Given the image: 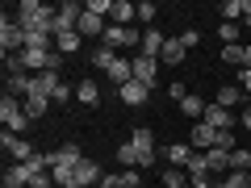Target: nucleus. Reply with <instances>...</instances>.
Wrapping results in <instances>:
<instances>
[{
    "label": "nucleus",
    "mask_w": 251,
    "mask_h": 188,
    "mask_svg": "<svg viewBox=\"0 0 251 188\" xmlns=\"http://www.w3.org/2000/svg\"><path fill=\"white\" fill-rule=\"evenodd\" d=\"M130 67H134V80H138V84L155 88V75H159V59H147V54H134V59H130Z\"/></svg>",
    "instance_id": "6"
},
{
    "label": "nucleus",
    "mask_w": 251,
    "mask_h": 188,
    "mask_svg": "<svg viewBox=\"0 0 251 188\" xmlns=\"http://www.w3.org/2000/svg\"><path fill=\"white\" fill-rule=\"evenodd\" d=\"M230 171H251V146L230 151Z\"/></svg>",
    "instance_id": "27"
},
{
    "label": "nucleus",
    "mask_w": 251,
    "mask_h": 188,
    "mask_svg": "<svg viewBox=\"0 0 251 188\" xmlns=\"http://www.w3.org/2000/svg\"><path fill=\"white\" fill-rule=\"evenodd\" d=\"M109 9H113V0H88L84 4V13H97V17H109Z\"/></svg>",
    "instance_id": "34"
},
{
    "label": "nucleus",
    "mask_w": 251,
    "mask_h": 188,
    "mask_svg": "<svg viewBox=\"0 0 251 188\" xmlns=\"http://www.w3.org/2000/svg\"><path fill=\"white\" fill-rule=\"evenodd\" d=\"M163 42H168V38H163L155 25L143 29V46H138V54H147V59H159V54H163Z\"/></svg>",
    "instance_id": "10"
},
{
    "label": "nucleus",
    "mask_w": 251,
    "mask_h": 188,
    "mask_svg": "<svg viewBox=\"0 0 251 188\" xmlns=\"http://www.w3.org/2000/svg\"><path fill=\"white\" fill-rule=\"evenodd\" d=\"M184 42H180V38H168V42H163V54H159V63H168V67H176V63H184Z\"/></svg>",
    "instance_id": "14"
},
{
    "label": "nucleus",
    "mask_w": 251,
    "mask_h": 188,
    "mask_svg": "<svg viewBox=\"0 0 251 188\" xmlns=\"http://www.w3.org/2000/svg\"><path fill=\"white\" fill-rule=\"evenodd\" d=\"M117 176H122V188H147V180H143V167H122Z\"/></svg>",
    "instance_id": "26"
},
{
    "label": "nucleus",
    "mask_w": 251,
    "mask_h": 188,
    "mask_svg": "<svg viewBox=\"0 0 251 188\" xmlns=\"http://www.w3.org/2000/svg\"><path fill=\"white\" fill-rule=\"evenodd\" d=\"M109 75H113V84H117V88H126V84L134 80V67H130V59H117L113 67H109Z\"/></svg>",
    "instance_id": "19"
},
{
    "label": "nucleus",
    "mask_w": 251,
    "mask_h": 188,
    "mask_svg": "<svg viewBox=\"0 0 251 188\" xmlns=\"http://www.w3.org/2000/svg\"><path fill=\"white\" fill-rule=\"evenodd\" d=\"M97 188H122V176H117V171H105V176H100V184Z\"/></svg>",
    "instance_id": "36"
},
{
    "label": "nucleus",
    "mask_w": 251,
    "mask_h": 188,
    "mask_svg": "<svg viewBox=\"0 0 251 188\" xmlns=\"http://www.w3.org/2000/svg\"><path fill=\"white\" fill-rule=\"evenodd\" d=\"M184 171H188V180H209V163H205V155H193Z\"/></svg>",
    "instance_id": "25"
},
{
    "label": "nucleus",
    "mask_w": 251,
    "mask_h": 188,
    "mask_svg": "<svg viewBox=\"0 0 251 188\" xmlns=\"http://www.w3.org/2000/svg\"><path fill=\"white\" fill-rule=\"evenodd\" d=\"M205 163H209V176H226V171H230V155L226 151H205Z\"/></svg>",
    "instance_id": "16"
},
{
    "label": "nucleus",
    "mask_w": 251,
    "mask_h": 188,
    "mask_svg": "<svg viewBox=\"0 0 251 188\" xmlns=\"http://www.w3.org/2000/svg\"><path fill=\"white\" fill-rule=\"evenodd\" d=\"M180 113H184V117H205V100H201V96H193V92H188V96L180 100Z\"/></svg>",
    "instance_id": "23"
},
{
    "label": "nucleus",
    "mask_w": 251,
    "mask_h": 188,
    "mask_svg": "<svg viewBox=\"0 0 251 188\" xmlns=\"http://www.w3.org/2000/svg\"><path fill=\"white\" fill-rule=\"evenodd\" d=\"M243 25H251V0H243Z\"/></svg>",
    "instance_id": "41"
},
{
    "label": "nucleus",
    "mask_w": 251,
    "mask_h": 188,
    "mask_svg": "<svg viewBox=\"0 0 251 188\" xmlns=\"http://www.w3.org/2000/svg\"><path fill=\"white\" fill-rule=\"evenodd\" d=\"M75 96H80V105H100L97 80H80V84H75Z\"/></svg>",
    "instance_id": "17"
},
{
    "label": "nucleus",
    "mask_w": 251,
    "mask_h": 188,
    "mask_svg": "<svg viewBox=\"0 0 251 188\" xmlns=\"http://www.w3.org/2000/svg\"><path fill=\"white\" fill-rule=\"evenodd\" d=\"M100 163H92V159H80L75 163V180H80V188H88V184H100Z\"/></svg>",
    "instance_id": "13"
},
{
    "label": "nucleus",
    "mask_w": 251,
    "mask_h": 188,
    "mask_svg": "<svg viewBox=\"0 0 251 188\" xmlns=\"http://www.w3.org/2000/svg\"><path fill=\"white\" fill-rule=\"evenodd\" d=\"M214 142H218V130H214V125H205V121H197V125H193V134H188V146H193L197 155L214 151Z\"/></svg>",
    "instance_id": "5"
},
{
    "label": "nucleus",
    "mask_w": 251,
    "mask_h": 188,
    "mask_svg": "<svg viewBox=\"0 0 251 188\" xmlns=\"http://www.w3.org/2000/svg\"><path fill=\"white\" fill-rule=\"evenodd\" d=\"M80 34H84V38L105 34V17H97V13H84V17H80Z\"/></svg>",
    "instance_id": "20"
},
{
    "label": "nucleus",
    "mask_w": 251,
    "mask_h": 188,
    "mask_svg": "<svg viewBox=\"0 0 251 188\" xmlns=\"http://www.w3.org/2000/svg\"><path fill=\"white\" fill-rule=\"evenodd\" d=\"M113 63H117V50H109V46H97V50H92V67H100V71H109Z\"/></svg>",
    "instance_id": "24"
},
{
    "label": "nucleus",
    "mask_w": 251,
    "mask_h": 188,
    "mask_svg": "<svg viewBox=\"0 0 251 188\" xmlns=\"http://www.w3.org/2000/svg\"><path fill=\"white\" fill-rule=\"evenodd\" d=\"M21 109H25V117H29V121H38V117H42L46 109H50V100H46V96H25V100H21Z\"/></svg>",
    "instance_id": "22"
},
{
    "label": "nucleus",
    "mask_w": 251,
    "mask_h": 188,
    "mask_svg": "<svg viewBox=\"0 0 251 188\" xmlns=\"http://www.w3.org/2000/svg\"><path fill=\"white\" fill-rule=\"evenodd\" d=\"M67 100H72V84L63 80V84H59V92H54V105H67Z\"/></svg>",
    "instance_id": "37"
},
{
    "label": "nucleus",
    "mask_w": 251,
    "mask_h": 188,
    "mask_svg": "<svg viewBox=\"0 0 251 188\" xmlns=\"http://www.w3.org/2000/svg\"><path fill=\"white\" fill-rule=\"evenodd\" d=\"M218 13H222V21H234V25H239L243 21V0H226Z\"/></svg>",
    "instance_id": "30"
},
{
    "label": "nucleus",
    "mask_w": 251,
    "mask_h": 188,
    "mask_svg": "<svg viewBox=\"0 0 251 188\" xmlns=\"http://www.w3.org/2000/svg\"><path fill=\"white\" fill-rule=\"evenodd\" d=\"M0 50H4V59H9V54H25V29H21L9 13L0 21Z\"/></svg>",
    "instance_id": "1"
},
{
    "label": "nucleus",
    "mask_w": 251,
    "mask_h": 188,
    "mask_svg": "<svg viewBox=\"0 0 251 188\" xmlns=\"http://www.w3.org/2000/svg\"><path fill=\"white\" fill-rule=\"evenodd\" d=\"M201 121L214 125V130H234V113H230V109H222L218 100H214V105H205V117H201Z\"/></svg>",
    "instance_id": "8"
},
{
    "label": "nucleus",
    "mask_w": 251,
    "mask_h": 188,
    "mask_svg": "<svg viewBox=\"0 0 251 188\" xmlns=\"http://www.w3.org/2000/svg\"><path fill=\"white\" fill-rule=\"evenodd\" d=\"M29 180H34L29 163H9V171H4V188H29Z\"/></svg>",
    "instance_id": "11"
},
{
    "label": "nucleus",
    "mask_w": 251,
    "mask_h": 188,
    "mask_svg": "<svg viewBox=\"0 0 251 188\" xmlns=\"http://www.w3.org/2000/svg\"><path fill=\"white\" fill-rule=\"evenodd\" d=\"M239 100H243V88H239V84H222V88H218V105H222V109H234Z\"/></svg>",
    "instance_id": "21"
},
{
    "label": "nucleus",
    "mask_w": 251,
    "mask_h": 188,
    "mask_svg": "<svg viewBox=\"0 0 251 188\" xmlns=\"http://www.w3.org/2000/svg\"><path fill=\"white\" fill-rule=\"evenodd\" d=\"M130 142H134L138 151H155V134H151V130H147V125H138L134 134H130Z\"/></svg>",
    "instance_id": "28"
},
{
    "label": "nucleus",
    "mask_w": 251,
    "mask_h": 188,
    "mask_svg": "<svg viewBox=\"0 0 251 188\" xmlns=\"http://www.w3.org/2000/svg\"><path fill=\"white\" fill-rule=\"evenodd\" d=\"M222 63H230V67H239V71H243V42L222 46Z\"/></svg>",
    "instance_id": "31"
},
{
    "label": "nucleus",
    "mask_w": 251,
    "mask_h": 188,
    "mask_svg": "<svg viewBox=\"0 0 251 188\" xmlns=\"http://www.w3.org/2000/svg\"><path fill=\"white\" fill-rule=\"evenodd\" d=\"M117 96H122V105L138 109V105H147V100H151V88H147V84H138V80H130L126 88H117Z\"/></svg>",
    "instance_id": "7"
},
{
    "label": "nucleus",
    "mask_w": 251,
    "mask_h": 188,
    "mask_svg": "<svg viewBox=\"0 0 251 188\" xmlns=\"http://www.w3.org/2000/svg\"><path fill=\"white\" fill-rule=\"evenodd\" d=\"M0 121H4V130H9V134H21V130L29 125V117H25V109H21V100L9 96V92L0 96Z\"/></svg>",
    "instance_id": "2"
},
{
    "label": "nucleus",
    "mask_w": 251,
    "mask_h": 188,
    "mask_svg": "<svg viewBox=\"0 0 251 188\" xmlns=\"http://www.w3.org/2000/svg\"><path fill=\"white\" fill-rule=\"evenodd\" d=\"M239 80H243V92L251 96V67H243V71H239Z\"/></svg>",
    "instance_id": "40"
},
{
    "label": "nucleus",
    "mask_w": 251,
    "mask_h": 188,
    "mask_svg": "<svg viewBox=\"0 0 251 188\" xmlns=\"http://www.w3.org/2000/svg\"><path fill=\"white\" fill-rule=\"evenodd\" d=\"M80 46H84V34H80V29H72V34H59V38H54V50H59V54H75Z\"/></svg>",
    "instance_id": "15"
},
{
    "label": "nucleus",
    "mask_w": 251,
    "mask_h": 188,
    "mask_svg": "<svg viewBox=\"0 0 251 188\" xmlns=\"http://www.w3.org/2000/svg\"><path fill=\"white\" fill-rule=\"evenodd\" d=\"M193 146L188 142H172V146H163V159H168V167H188V159H193Z\"/></svg>",
    "instance_id": "9"
},
{
    "label": "nucleus",
    "mask_w": 251,
    "mask_h": 188,
    "mask_svg": "<svg viewBox=\"0 0 251 188\" xmlns=\"http://www.w3.org/2000/svg\"><path fill=\"white\" fill-rule=\"evenodd\" d=\"M239 121H243V130L251 134V105H243V113H239Z\"/></svg>",
    "instance_id": "39"
},
{
    "label": "nucleus",
    "mask_w": 251,
    "mask_h": 188,
    "mask_svg": "<svg viewBox=\"0 0 251 188\" xmlns=\"http://www.w3.org/2000/svg\"><path fill=\"white\" fill-rule=\"evenodd\" d=\"M188 188H218V184H214V180H193Z\"/></svg>",
    "instance_id": "42"
},
{
    "label": "nucleus",
    "mask_w": 251,
    "mask_h": 188,
    "mask_svg": "<svg viewBox=\"0 0 251 188\" xmlns=\"http://www.w3.org/2000/svg\"><path fill=\"white\" fill-rule=\"evenodd\" d=\"M0 146H4V151L13 155V163H29V159L38 155V151H34V142H25L21 134H9V130L0 134Z\"/></svg>",
    "instance_id": "4"
},
{
    "label": "nucleus",
    "mask_w": 251,
    "mask_h": 188,
    "mask_svg": "<svg viewBox=\"0 0 251 188\" xmlns=\"http://www.w3.org/2000/svg\"><path fill=\"white\" fill-rule=\"evenodd\" d=\"M159 184H163V188H188L193 180H188V171H184V167H168V171L159 176Z\"/></svg>",
    "instance_id": "18"
},
{
    "label": "nucleus",
    "mask_w": 251,
    "mask_h": 188,
    "mask_svg": "<svg viewBox=\"0 0 251 188\" xmlns=\"http://www.w3.org/2000/svg\"><path fill=\"white\" fill-rule=\"evenodd\" d=\"M105 46L109 50H117V46H143V34H138L134 25H105Z\"/></svg>",
    "instance_id": "3"
},
{
    "label": "nucleus",
    "mask_w": 251,
    "mask_h": 188,
    "mask_svg": "<svg viewBox=\"0 0 251 188\" xmlns=\"http://www.w3.org/2000/svg\"><path fill=\"white\" fill-rule=\"evenodd\" d=\"M218 38H222L226 46H234L239 42V25H234V21H222V25H218Z\"/></svg>",
    "instance_id": "33"
},
{
    "label": "nucleus",
    "mask_w": 251,
    "mask_h": 188,
    "mask_svg": "<svg viewBox=\"0 0 251 188\" xmlns=\"http://www.w3.org/2000/svg\"><path fill=\"white\" fill-rule=\"evenodd\" d=\"M134 17H138V4H130V0H113V9H109V25H130Z\"/></svg>",
    "instance_id": "12"
},
{
    "label": "nucleus",
    "mask_w": 251,
    "mask_h": 188,
    "mask_svg": "<svg viewBox=\"0 0 251 188\" xmlns=\"http://www.w3.org/2000/svg\"><path fill=\"white\" fill-rule=\"evenodd\" d=\"M117 163H122V167H138V146L134 142L117 146Z\"/></svg>",
    "instance_id": "29"
},
{
    "label": "nucleus",
    "mask_w": 251,
    "mask_h": 188,
    "mask_svg": "<svg viewBox=\"0 0 251 188\" xmlns=\"http://www.w3.org/2000/svg\"><path fill=\"white\" fill-rule=\"evenodd\" d=\"M243 67H251V42L243 46Z\"/></svg>",
    "instance_id": "43"
},
{
    "label": "nucleus",
    "mask_w": 251,
    "mask_h": 188,
    "mask_svg": "<svg viewBox=\"0 0 251 188\" xmlns=\"http://www.w3.org/2000/svg\"><path fill=\"white\" fill-rule=\"evenodd\" d=\"M168 96H172V100H176V105H180V100L188 96V88H184V80H172V84H168Z\"/></svg>",
    "instance_id": "35"
},
{
    "label": "nucleus",
    "mask_w": 251,
    "mask_h": 188,
    "mask_svg": "<svg viewBox=\"0 0 251 188\" xmlns=\"http://www.w3.org/2000/svg\"><path fill=\"white\" fill-rule=\"evenodd\" d=\"M180 42H184V50H188V46L201 42V34H197V29H184V34H180Z\"/></svg>",
    "instance_id": "38"
},
{
    "label": "nucleus",
    "mask_w": 251,
    "mask_h": 188,
    "mask_svg": "<svg viewBox=\"0 0 251 188\" xmlns=\"http://www.w3.org/2000/svg\"><path fill=\"white\" fill-rule=\"evenodd\" d=\"M159 17V4H151V0H143V4H138V21H143L147 29H151V21Z\"/></svg>",
    "instance_id": "32"
}]
</instances>
